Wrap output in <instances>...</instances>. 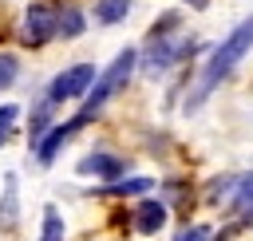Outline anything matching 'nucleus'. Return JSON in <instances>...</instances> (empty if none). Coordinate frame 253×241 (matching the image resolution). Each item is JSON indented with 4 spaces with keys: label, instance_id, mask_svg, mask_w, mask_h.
Listing matches in <instances>:
<instances>
[{
    "label": "nucleus",
    "instance_id": "12",
    "mask_svg": "<svg viewBox=\"0 0 253 241\" xmlns=\"http://www.w3.org/2000/svg\"><path fill=\"white\" fill-rule=\"evenodd\" d=\"M87 32V16L79 4H59L55 8V40H79Z\"/></svg>",
    "mask_w": 253,
    "mask_h": 241
},
{
    "label": "nucleus",
    "instance_id": "13",
    "mask_svg": "<svg viewBox=\"0 0 253 241\" xmlns=\"http://www.w3.org/2000/svg\"><path fill=\"white\" fill-rule=\"evenodd\" d=\"M20 225V194H16V174H4V194H0V229Z\"/></svg>",
    "mask_w": 253,
    "mask_h": 241
},
{
    "label": "nucleus",
    "instance_id": "16",
    "mask_svg": "<svg viewBox=\"0 0 253 241\" xmlns=\"http://www.w3.org/2000/svg\"><path fill=\"white\" fill-rule=\"evenodd\" d=\"M20 79V55L16 51H0V95L12 91Z\"/></svg>",
    "mask_w": 253,
    "mask_h": 241
},
{
    "label": "nucleus",
    "instance_id": "14",
    "mask_svg": "<svg viewBox=\"0 0 253 241\" xmlns=\"http://www.w3.org/2000/svg\"><path fill=\"white\" fill-rule=\"evenodd\" d=\"M130 4L134 0H95L91 4V16H95L99 28H115V24H123L130 16Z\"/></svg>",
    "mask_w": 253,
    "mask_h": 241
},
{
    "label": "nucleus",
    "instance_id": "10",
    "mask_svg": "<svg viewBox=\"0 0 253 241\" xmlns=\"http://www.w3.org/2000/svg\"><path fill=\"white\" fill-rule=\"evenodd\" d=\"M51 126H55V103L40 95V99L32 103V111H28V146H36Z\"/></svg>",
    "mask_w": 253,
    "mask_h": 241
},
{
    "label": "nucleus",
    "instance_id": "8",
    "mask_svg": "<svg viewBox=\"0 0 253 241\" xmlns=\"http://www.w3.org/2000/svg\"><path fill=\"white\" fill-rule=\"evenodd\" d=\"M166 221H170V205H166L162 198H142V201L134 205V213H130V225H134V233H142V237H154L158 229H166Z\"/></svg>",
    "mask_w": 253,
    "mask_h": 241
},
{
    "label": "nucleus",
    "instance_id": "20",
    "mask_svg": "<svg viewBox=\"0 0 253 241\" xmlns=\"http://www.w3.org/2000/svg\"><path fill=\"white\" fill-rule=\"evenodd\" d=\"M178 4H186V8H198V12H202V8H210V0H178Z\"/></svg>",
    "mask_w": 253,
    "mask_h": 241
},
{
    "label": "nucleus",
    "instance_id": "1",
    "mask_svg": "<svg viewBox=\"0 0 253 241\" xmlns=\"http://www.w3.org/2000/svg\"><path fill=\"white\" fill-rule=\"evenodd\" d=\"M249 51H253V12H249L245 20H237V24L229 28V36H221V43H213V47H210V55H206V63H202V71H198L194 87L186 91L182 111H186V115L202 111V103H206L221 83H229V79H233V71L241 67V59H245Z\"/></svg>",
    "mask_w": 253,
    "mask_h": 241
},
{
    "label": "nucleus",
    "instance_id": "7",
    "mask_svg": "<svg viewBox=\"0 0 253 241\" xmlns=\"http://www.w3.org/2000/svg\"><path fill=\"white\" fill-rule=\"evenodd\" d=\"M75 174L79 178H95V182H119L126 178V158L115 154V150H87L79 162H75Z\"/></svg>",
    "mask_w": 253,
    "mask_h": 241
},
{
    "label": "nucleus",
    "instance_id": "6",
    "mask_svg": "<svg viewBox=\"0 0 253 241\" xmlns=\"http://www.w3.org/2000/svg\"><path fill=\"white\" fill-rule=\"evenodd\" d=\"M91 122H95V119H87V115H71L67 122H55V126H51V130H47V134L32 146L36 162H40V166H51V162L59 158V150H63V146H67V142H71L83 126H91Z\"/></svg>",
    "mask_w": 253,
    "mask_h": 241
},
{
    "label": "nucleus",
    "instance_id": "19",
    "mask_svg": "<svg viewBox=\"0 0 253 241\" xmlns=\"http://www.w3.org/2000/svg\"><path fill=\"white\" fill-rule=\"evenodd\" d=\"M174 241H213V229L206 221H194V225H182L174 233Z\"/></svg>",
    "mask_w": 253,
    "mask_h": 241
},
{
    "label": "nucleus",
    "instance_id": "2",
    "mask_svg": "<svg viewBox=\"0 0 253 241\" xmlns=\"http://www.w3.org/2000/svg\"><path fill=\"white\" fill-rule=\"evenodd\" d=\"M194 55H198V40L182 32V12H162L150 24L146 43L138 47V75L142 79H162L166 71L182 67Z\"/></svg>",
    "mask_w": 253,
    "mask_h": 241
},
{
    "label": "nucleus",
    "instance_id": "18",
    "mask_svg": "<svg viewBox=\"0 0 253 241\" xmlns=\"http://www.w3.org/2000/svg\"><path fill=\"white\" fill-rule=\"evenodd\" d=\"M233 186H237V174H221V178H213V182L206 186V201H229Z\"/></svg>",
    "mask_w": 253,
    "mask_h": 241
},
{
    "label": "nucleus",
    "instance_id": "11",
    "mask_svg": "<svg viewBox=\"0 0 253 241\" xmlns=\"http://www.w3.org/2000/svg\"><path fill=\"white\" fill-rule=\"evenodd\" d=\"M150 190H154V178H146V174H126V178L107 182V186H99V190H91V194H99V198H138V194H150Z\"/></svg>",
    "mask_w": 253,
    "mask_h": 241
},
{
    "label": "nucleus",
    "instance_id": "3",
    "mask_svg": "<svg viewBox=\"0 0 253 241\" xmlns=\"http://www.w3.org/2000/svg\"><path fill=\"white\" fill-rule=\"evenodd\" d=\"M134 71H138V47H123L107 67H99V75H95V83H91L87 99L79 103V115L99 119V115H103V107H107L115 95H123V91H126V83L134 79Z\"/></svg>",
    "mask_w": 253,
    "mask_h": 241
},
{
    "label": "nucleus",
    "instance_id": "21",
    "mask_svg": "<svg viewBox=\"0 0 253 241\" xmlns=\"http://www.w3.org/2000/svg\"><path fill=\"white\" fill-rule=\"evenodd\" d=\"M40 241H51V237H40Z\"/></svg>",
    "mask_w": 253,
    "mask_h": 241
},
{
    "label": "nucleus",
    "instance_id": "17",
    "mask_svg": "<svg viewBox=\"0 0 253 241\" xmlns=\"http://www.w3.org/2000/svg\"><path fill=\"white\" fill-rule=\"evenodd\" d=\"M16 122H20V107H16V103H0V146L12 142Z\"/></svg>",
    "mask_w": 253,
    "mask_h": 241
},
{
    "label": "nucleus",
    "instance_id": "4",
    "mask_svg": "<svg viewBox=\"0 0 253 241\" xmlns=\"http://www.w3.org/2000/svg\"><path fill=\"white\" fill-rule=\"evenodd\" d=\"M95 75H99V67H95V63H71V67L55 71V75L47 79L43 99H51L55 107L75 103V99L83 103V99H87V91H91V83H95Z\"/></svg>",
    "mask_w": 253,
    "mask_h": 241
},
{
    "label": "nucleus",
    "instance_id": "5",
    "mask_svg": "<svg viewBox=\"0 0 253 241\" xmlns=\"http://www.w3.org/2000/svg\"><path fill=\"white\" fill-rule=\"evenodd\" d=\"M55 8H59V4H43V0H32V4L24 8L20 32H16L24 47L40 51V47H47V43L55 40Z\"/></svg>",
    "mask_w": 253,
    "mask_h": 241
},
{
    "label": "nucleus",
    "instance_id": "9",
    "mask_svg": "<svg viewBox=\"0 0 253 241\" xmlns=\"http://www.w3.org/2000/svg\"><path fill=\"white\" fill-rule=\"evenodd\" d=\"M225 209H229V217L237 225H253V170L249 174H237V186H233Z\"/></svg>",
    "mask_w": 253,
    "mask_h": 241
},
{
    "label": "nucleus",
    "instance_id": "15",
    "mask_svg": "<svg viewBox=\"0 0 253 241\" xmlns=\"http://www.w3.org/2000/svg\"><path fill=\"white\" fill-rule=\"evenodd\" d=\"M40 237H51V241H63L67 237V221H63L59 205H43V233Z\"/></svg>",
    "mask_w": 253,
    "mask_h": 241
}]
</instances>
